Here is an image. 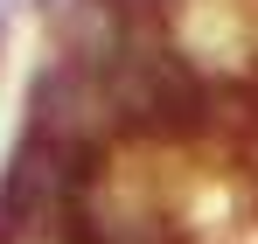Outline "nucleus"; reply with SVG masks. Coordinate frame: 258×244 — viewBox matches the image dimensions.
Returning <instances> with one entry per match:
<instances>
[{
    "mask_svg": "<svg viewBox=\"0 0 258 244\" xmlns=\"http://www.w3.org/2000/svg\"><path fill=\"white\" fill-rule=\"evenodd\" d=\"M0 42H7V0H0Z\"/></svg>",
    "mask_w": 258,
    "mask_h": 244,
    "instance_id": "obj_1",
    "label": "nucleus"
},
{
    "mask_svg": "<svg viewBox=\"0 0 258 244\" xmlns=\"http://www.w3.org/2000/svg\"><path fill=\"white\" fill-rule=\"evenodd\" d=\"M35 7H56V0H35Z\"/></svg>",
    "mask_w": 258,
    "mask_h": 244,
    "instance_id": "obj_2",
    "label": "nucleus"
}]
</instances>
